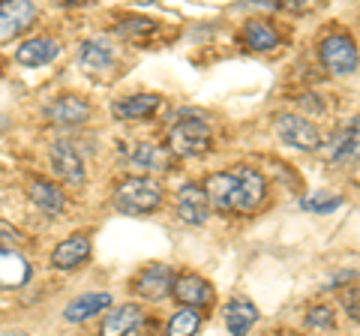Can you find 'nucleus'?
Returning a JSON list of instances; mask_svg holds the SVG:
<instances>
[{"label": "nucleus", "mask_w": 360, "mask_h": 336, "mask_svg": "<svg viewBox=\"0 0 360 336\" xmlns=\"http://www.w3.org/2000/svg\"><path fill=\"white\" fill-rule=\"evenodd\" d=\"M162 201V186L150 177H127L115 189V207L120 214H150Z\"/></svg>", "instance_id": "1"}, {"label": "nucleus", "mask_w": 360, "mask_h": 336, "mask_svg": "<svg viewBox=\"0 0 360 336\" xmlns=\"http://www.w3.org/2000/svg\"><path fill=\"white\" fill-rule=\"evenodd\" d=\"M168 148L177 156H201L210 148V127L205 117H180L168 132Z\"/></svg>", "instance_id": "2"}, {"label": "nucleus", "mask_w": 360, "mask_h": 336, "mask_svg": "<svg viewBox=\"0 0 360 336\" xmlns=\"http://www.w3.org/2000/svg\"><path fill=\"white\" fill-rule=\"evenodd\" d=\"M319 58L324 63V70L330 75H352L360 63V54H357V46L352 37H345V33H330V37H324V42L319 46Z\"/></svg>", "instance_id": "3"}, {"label": "nucleus", "mask_w": 360, "mask_h": 336, "mask_svg": "<svg viewBox=\"0 0 360 336\" xmlns=\"http://www.w3.org/2000/svg\"><path fill=\"white\" fill-rule=\"evenodd\" d=\"M276 132L288 148H297V150L321 148V132L315 129V123H309L300 115H276Z\"/></svg>", "instance_id": "4"}, {"label": "nucleus", "mask_w": 360, "mask_h": 336, "mask_svg": "<svg viewBox=\"0 0 360 336\" xmlns=\"http://www.w3.org/2000/svg\"><path fill=\"white\" fill-rule=\"evenodd\" d=\"M264 177L252 172V168H234V198H231V210L238 214H252V210L264 201Z\"/></svg>", "instance_id": "5"}, {"label": "nucleus", "mask_w": 360, "mask_h": 336, "mask_svg": "<svg viewBox=\"0 0 360 336\" xmlns=\"http://www.w3.org/2000/svg\"><path fill=\"white\" fill-rule=\"evenodd\" d=\"M172 288H174V273L168 264H150L132 279V291L148 300H162L165 295H172Z\"/></svg>", "instance_id": "6"}, {"label": "nucleus", "mask_w": 360, "mask_h": 336, "mask_svg": "<svg viewBox=\"0 0 360 336\" xmlns=\"http://www.w3.org/2000/svg\"><path fill=\"white\" fill-rule=\"evenodd\" d=\"M51 165H54V172L72 186H82L84 177H87L84 160L72 141H54L51 144Z\"/></svg>", "instance_id": "7"}, {"label": "nucleus", "mask_w": 360, "mask_h": 336, "mask_svg": "<svg viewBox=\"0 0 360 336\" xmlns=\"http://www.w3.org/2000/svg\"><path fill=\"white\" fill-rule=\"evenodd\" d=\"M328 160L333 165H348L360 160V117L336 129V136L328 141Z\"/></svg>", "instance_id": "8"}, {"label": "nucleus", "mask_w": 360, "mask_h": 336, "mask_svg": "<svg viewBox=\"0 0 360 336\" xmlns=\"http://www.w3.org/2000/svg\"><path fill=\"white\" fill-rule=\"evenodd\" d=\"M207 214H210V201H207L205 186H198V183L180 186V193H177V217H180V222H186V226H205Z\"/></svg>", "instance_id": "9"}, {"label": "nucleus", "mask_w": 360, "mask_h": 336, "mask_svg": "<svg viewBox=\"0 0 360 336\" xmlns=\"http://www.w3.org/2000/svg\"><path fill=\"white\" fill-rule=\"evenodd\" d=\"M33 21H37V6L33 4H27V0H4L0 4V42L27 30Z\"/></svg>", "instance_id": "10"}, {"label": "nucleus", "mask_w": 360, "mask_h": 336, "mask_svg": "<svg viewBox=\"0 0 360 336\" xmlns=\"http://www.w3.org/2000/svg\"><path fill=\"white\" fill-rule=\"evenodd\" d=\"M45 117H49L54 127H78L90 117V105L78 96H58L45 105Z\"/></svg>", "instance_id": "11"}, {"label": "nucleus", "mask_w": 360, "mask_h": 336, "mask_svg": "<svg viewBox=\"0 0 360 336\" xmlns=\"http://www.w3.org/2000/svg\"><path fill=\"white\" fill-rule=\"evenodd\" d=\"M172 295H174V297H177L184 306H193V309H198V306H207L210 300H213V291H210V285H207L201 276H195V273L174 276V288H172Z\"/></svg>", "instance_id": "12"}, {"label": "nucleus", "mask_w": 360, "mask_h": 336, "mask_svg": "<svg viewBox=\"0 0 360 336\" xmlns=\"http://www.w3.org/2000/svg\"><path fill=\"white\" fill-rule=\"evenodd\" d=\"M87 255H90V240L84 234H72V238H66L63 243L54 246L51 267H58V271H75L82 261H87Z\"/></svg>", "instance_id": "13"}, {"label": "nucleus", "mask_w": 360, "mask_h": 336, "mask_svg": "<svg viewBox=\"0 0 360 336\" xmlns=\"http://www.w3.org/2000/svg\"><path fill=\"white\" fill-rule=\"evenodd\" d=\"M141 324H144V312H141V306L123 304V306L111 309L108 316H105L99 336H129L135 328H141Z\"/></svg>", "instance_id": "14"}, {"label": "nucleus", "mask_w": 360, "mask_h": 336, "mask_svg": "<svg viewBox=\"0 0 360 336\" xmlns=\"http://www.w3.org/2000/svg\"><path fill=\"white\" fill-rule=\"evenodd\" d=\"M30 279V264L21 252L0 246V288H21Z\"/></svg>", "instance_id": "15"}, {"label": "nucleus", "mask_w": 360, "mask_h": 336, "mask_svg": "<svg viewBox=\"0 0 360 336\" xmlns=\"http://www.w3.org/2000/svg\"><path fill=\"white\" fill-rule=\"evenodd\" d=\"M103 309H111V295H105V291H90V295H82V297H75L66 304L63 318L70 324H78V321L99 316Z\"/></svg>", "instance_id": "16"}, {"label": "nucleus", "mask_w": 360, "mask_h": 336, "mask_svg": "<svg viewBox=\"0 0 360 336\" xmlns=\"http://www.w3.org/2000/svg\"><path fill=\"white\" fill-rule=\"evenodd\" d=\"M58 54H60V42H54L49 37H37V39L21 42L15 51V60L21 66H45L58 58Z\"/></svg>", "instance_id": "17"}, {"label": "nucleus", "mask_w": 360, "mask_h": 336, "mask_svg": "<svg viewBox=\"0 0 360 336\" xmlns=\"http://www.w3.org/2000/svg\"><path fill=\"white\" fill-rule=\"evenodd\" d=\"M162 105V99L156 93H135V96H123L117 99L111 111L117 120H139V117H150L156 108Z\"/></svg>", "instance_id": "18"}, {"label": "nucleus", "mask_w": 360, "mask_h": 336, "mask_svg": "<svg viewBox=\"0 0 360 336\" xmlns=\"http://www.w3.org/2000/svg\"><path fill=\"white\" fill-rule=\"evenodd\" d=\"M255 321H258V309L246 297H234L231 304L225 306V328H229L231 336H246Z\"/></svg>", "instance_id": "19"}, {"label": "nucleus", "mask_w": 360, "mask_h": 336, "mask_svg": "<svg viewBox=\"0 0 360 336\" xmlns=\"http://www.w3.org/2000/svg\"><path fill=\"white\" fill-rule=\"evenodd\" d=\"M205 193H207V201L222 214L231 210V198H234V172H217L210 174L205 181Z\"/></svg>", "instance_id": "20"}, {"label": "nucleus", "mask_w": 360, "mask_h": 336, "mask_svg": "<svg viewBox=\"0 0 360 336\" xmlns=\"http://www.w3.org/2000/svg\"><path fill=\"white\" fill-rule=\"evenodd\" d=\"M30 201L39 210H45L49 217H58V214L66 210V198L60 195V189L54 186L51 181H42V177H37V181L30 183Z\"/></svg>", "instance_id": "21"}, {"label": "nucleus", "mask_w": 360, "mask_h": 336, "mask_svg": "<svg viewBox=\"0 0 360 336\" xmlns=\"http://www.w3.org/2000/svg\"><path fill=\"white\" fill-rule=\"evenodd\" d=\"M127 156L132 165L139 168H148V172H160V168L168 165V153L160 144H148V141H139V144H129L127 148Z\"/></svg>", "instance_id": "22"}, {"label": "nucleus", "mask_w": 360, "mask_h": 336, "mask_svg": "<svg viewBox=\"0 0 360 336\" xmlns=\"http://www.w3.org/2000/svg\"><path fill=\"white\" fill-rule=\"evenodd\" d=\"M78 60H82L84 66H90V70H103V66H108L111 60H115V49H111V42L105 37H94V39L82 42Z\"/></svg>", "instance_id": "23"}, {"label": "nucleus", "mask_w": 360, "mask_h": 336, "mask_svg": "<svg viewBox=\"0 0 360 336\" xmlns=\"http://www.w3.org/2000/svg\"><path fill=\"white\" fill-rule=\"evenodd\" d=\"M243 39L252 51H270L279 46V33L267 21H246L243 25Z\"/></svg>", "instance_id": "24"}, {"label": "nucleus", "mask_w": 360, "mask_h": 336, "mask_svg": "<svg viewBox=\"0 0 360 336\" xmlns=\"http://www.w3.org/2000/svg\"><path fill=\"white\" fill-rule=\"evenodd\" d=\"M201 324V312L193 306H180L168 321V336H193Z\"/></svg>", "instance_id": "25"}, {"label": "nucleus", "mask_w": 360, "mask_h": 336, "mask_svg": "<svg viewBox=\"0 0 360 336\" xmlns=\"http://www.w3.org/2000/svg\"><path fill=\"white\" fill-rule=\"evenodd\" d=\"M303 210H312V214H330V210L342 207V198L333 195V193H312L300 201Z\"/></svg>", "instance_id": "26"}, {"label": "nucleus", "mask_w": 360, "mask_h": 336, "mask_svg": "<svg viewBox=\"0 0 360 336\" xmlns=\"http://www.w3.org/2000/svg\"><path fill=\"white\" fill-rule=\"evenodd\" d=\"M153 30H156V25L150 18H129L117 27V33H123V37H139V33H153Z\"/></svg>", "instance_id": "27"}, {"label": "nucleus", "mask_w": 360, "mask_h": 336, "mask_svg": "<svg viewBox=\"0 0 360 336\" xmlns=\"http://www.w3.org/2000/svg\"><path fill=\"white\" fill-rule=\"evenodd\" d=\"M307 324H309V328H333V312H330V306H312Z\"/></svg>", "instance_id": "28"}, {"label": "nucleus", "mask_w": 360, "mask_h": 336, "mask_svg": "<svg viewBox=\"0 0 360 336\" xmlns=\"http://www.w3.org/2000/svg\"><path fill=\"white\" fill-rule=\"evenodd\" d=\"M25 238H21V234L13 228V226H6L4 219H0V246H6V243H21Z\"/></svg>", "instance_id": "29"}, {"label": "nucleus", "mask_w": 360, "mask_h": 336, "mask_svg": "<svg viewBox=\"0 0 360 336\" xmlns=\"http://www.w3.org/2000/svg\"><path fill=\"white\" fill-rule=\"evenodd\" d=\"M129 336H160V330H156V328H150V324H148V321H144V324H141V328H135V330H132Z\"/></svg>", "instance_id": "30"}, {"label": "nucleus", "mask_w": 360, "mask_h": 336, "mask_svg": "<svg viewBox=\"0 0 360 336\" xmlns=\"http://www.w3.org/2000/svg\"><path fill=\"white\" fill-rule=\"evenodd\" d=\"M0 336H27V333H18V330H0Z\"/></svg>", "instance_id": "31"}]
</instances>
